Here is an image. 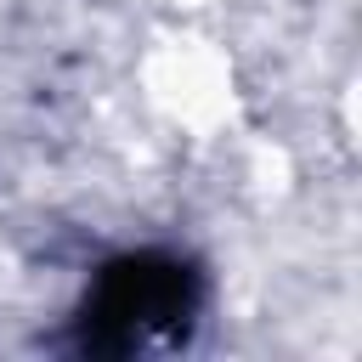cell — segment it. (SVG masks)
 Listing matches in <instances>:
<instances>
[{
  "instance_id": "1",
  "label": "cell",
  "mask_w": 362,
  "mask_h": 362,
  "mask_svg": "<svg viewBox=\"0 0 362 362\" xmlns=\"http://www.w3.org/2000/svg\"><path fill=\"white\" fill-rule=\"evenodd\" d=\"M204 305V277L192 260L164 255V249H141V255H119L96 272L74 339L90 356H153V351H175L192 334V317Z\"/></svg>"
}]
</instances>
